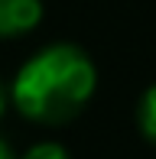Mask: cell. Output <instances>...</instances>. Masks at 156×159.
I'll list each match as a JSON object with an SVG mask.
<instances>
[{
  "label": "cell",
  "mask_w": 156,
  "mask_h": 159,
  "mask_svg": "<svg viewBox=\"0 0 156 159\" xmlns=\"http://www.w3.org/2000/svg\"><path fill=\"white\" fill-rule=\"evenodd\" d=\"M94 65L78 46L59 42L36 52L13 78L10 98L36 124H65L94 94Z\"/></svg>",
  "instance_id": "1"
},
{
  "label": "cell",
  "mask_w": 156,
  "mask_h": 159,
  "mask_svg": "<svg viewBox=\"0 0 156 159\" xmlns=\"http://www.w3.org/2000/svg\"><path fill=\"white\" fill-rule=\"evenodd\" d=\"M42 16L39 0H0V36L30 33Z\"/></svg>",
  "instance_id": "2"
},
{
  "label": "cell",
  "mask_w": 156,
  "mask_h": 159,
  "mask_svg": "<svg viewBox=\"0 0 156 159\" xmlns=\"http://www.w3.org/2000/svg\"><path fill=\"white\" fill-rule=\"evenodd\" d=\"M137 120H140V130L143 136L156 146V84L140 98V111H137Z\"/></svg>",
  "instance_id": "3"
},
{
  "label": "cell",
  "mask_w": 156,
  "mask_h": 159,
  "mask_svg": "<svg viewBox=\"0 0 156 159\" xmlns=\"http://www.w3.org/2000/svg\"><path fill=\"white\" fill-rule=\"evenodd\" d=\"M23 159H68L65 146H59V143H36V146L26 149Z\"/></svg>",
  "instance_id": "4"
},
{
  "label": "cell",
  "mask_w": 156,
  "mask_h": 159,
  "mask_svg": "<svg viewBox=\"0 0 156 159\" xmlns=\"http://www.w3.org/2000/svg\"><path fill=\"white\" fill-rule=\"evenodd\" d=\"M0 159H16V156L10 153V146H7V143H0Z\"/></svg>",
  "instance_id": "5"
},
{
  "label": "cell",
  "mask_w": 156,
  "mask_h": 159,
  "mask_svg": "<svg viewBox=\"0 0 156 159\" xmlns=\"http://www.w3.org/2000/svg\"><path fill=\"white\" fill-rule=\"evenodd\" d=\"M3 107H7V98H3V88H0V114H3Z\"/></svg>",
  "instance_id": "6"
}]
</instances>
